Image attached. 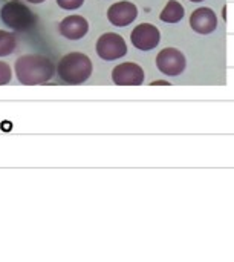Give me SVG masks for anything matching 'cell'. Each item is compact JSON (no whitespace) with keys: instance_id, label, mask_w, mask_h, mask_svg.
<instances>
[{"instance_id":"obj_1","label":"cell","mask_w":234,"mask_h":262,"mask_svg":"<svg viewBox=\"0 0 234 262\" xmlns=\"http://www.w3.org/2000/svg\"><path fill=\"white\" fill-rule=\"evenodd\" d=\"M57 66L41 54H25L15 60L14 72L20 84L38 86L51 81Z\"/></svg>"},{"instance_id":"obj_2","label":"cell","mask_w":234,"mask_h":262,"mask_svg":"<svg viewBox=\"0 0 234 262\" xmlns=\"http://www.w3.org/2000/svg\"><path fill=\"white\" fill-rule=\"evenodd\" d=\"M93 72L92 60L83 52H69L63 55L57 64L58 78L71 86L86 83Z\"/></svg>"},{"instance_id":"obj_3","label":"cell","mask_w":234,"mask_h":262,"mask_svg":"<svg viewBox=\"0 0 234 262\" xmlns=\"http://www.w3.org/2000/svg\"><path fill=\"white\" fill-rule=\"evenodd\" d=\"M0 18L9 29L28 31L35 23V15L32 11L20 2H8L0 9Z\"/></svg>"},{"instance_id":"obj_4","label":"cell","mask_w":234,"mask_h":262,"mask_svg":"<svg viewBox=\"0 0 234 262\" xmlns=\"http://www.w3.org/2000/svg\"><path fill=\"white\" fill-rule=\"evenodd\" d=\"M95 49L101 60L113 61L127 54V43L116 32H104L98 37Z\"/></svg>"},{"instance_id":"obj_5","label":"cell","mask_w":234,"mask_h":262,"mask_svg":"<svg viewBox=\"0 0 234 262\" xmlns=\"http://www.w3.org/2000/svg\"><path fill=\"white\" fill-rule=\"evenodd\" d=\"M156 68L167 77H178L187 68V58L178 48H164L156 55Z\"/></svg>"},{"instance_id":"obj_6","label":"cell","mask_w":234,"mask_h":262,"mask_svg":"<svg viewBox=\"0 0 234 262\" xmlns=\"http://www.w3.org/2000/svg\"><path fill=\"white\" fill-rule=\"evenodd\" d=\"M132 46L139 51H152L155 49L161 41V32L159 29L152 23H139L135 26V29L130 34Z\"/></svg>"},{"instance_id":"obj_7","label":"cell","mask_w":234,"mask_h":262,"mask_svg":"<svg viewBox=\"0 0 234 262\" xmlns=\"http://www.w3.org/2000/svg\"><path fill=\"white\" fill-rule=\"evenodd\" d=\"M144 78V69L133 61H124L112 69V81L116 86H141Z\"/></svg>"},{"instance_id":"obj_8","label":"cell","mask_w":234,"mask_h":262,"mask_svg":"<svg viewBox=\"0 0 234 262\" xmlns=\"http://www.w3.org/2000/svg\"><path fill=\"white\" fill-rule=\"evenodd\" d=\"M138 17V8L135 3L121 0L112 3L107 9V20L116 28H126L132 25Z\"/></svg>"},{"instance_id":"obj_9","label":"cell","mask_w":234,"mask_h":262,"mask_svg":"<svg viewBox=\"0 0 234 262\" xmlns=\"http://www.w3.org/2000/svg\"><path fill=\"white\" fill-rule=\"evenodd\" d=\"M190 26L196 34L208 35L218 29V15L208 6H201L195 9L190 15Z\"/></svg>"},{"instance_id":"obj_10","label":"cell","mask_w":234,"mask_h":262,"mask_svg":"<svg viewBox=\"0 0 234 262\" xmlns=\"http://www.w3.org/2000/svg\"><path fill=\"white\" fill-rule=\"evenodd\" d=\"M58 32L71 41L81 40L89 32V21L83 15H67L58 25Z\"/></svg>"},{"instance_id":"obj_11","label":"cell","mask_w":234,"mask_h":262,"mask_svg":"<svg viewBox=\"0 0 234 262\" xmlns=\"http://www.w3.org/2000/svg\"><path fill=\"white\" fill-rule=\"evenodd\" d=\"M185 15V9L184 6L178 2V0H169L166 3V6L162 8L161 14H159V18L164 21V23H179Z\"/></svg>"},{"instance_id":"obj_12","label":"cell","mask_w":234,"mask_h":262,"mask_svg":"<svg viewBox=\"0 0 234 262\" xmlns=\"http://www.w3.org/2000/svg\"><path fill=\"white\" fill-rule=\"evenodd\" d=\"M15 46H17L15 35L9 31L0 29V57L11 55L14 52Z\"/></svg>"},{"instance_id":"obj_13","label":"cell","mask_w":234,"mask_h":262,"mask_svg":"<svg viewBox=\"0 0 234 262\" xmlns=\"http://www.w3.org/2000/svg\"><path fill=\"white\" fill-rule=\"evenodd\" d=\"M12 80V71H11V66L6 63V61H2L0 60V86H5V84H9Z\"/></svg>"},{"instance_id":"obj_14","label":"cell","mask_w":234,"mask_h":262,"mask_svg":"<svg viewBox=\"0 0 234 262\" xmlns=\"http://www.w3.org/2000/svg\"><path fill=\"white\" fill-rule=\"evenodd\" d=\"M57 5L64 11H75L83 6L84 0H55Z\"/></svg>"},{"instance_id":"obj_15","label":"cell","mask_w":234,"mask_h":262,"mask_svg":"<svg viewBox=\"0 0 234 262\" xmlns=\"http://www.w3.org/2000/svg\"><path fill=\"white\" fill-rule=\"evenodd\" d=\"M23 2L32 3V5H40V3H43V2H46V0H23Z\"/></svg>"},{"instance_id":"obj_16","label":"cell","mask_w":234,"mask_h":262,"mask_svg":"<svg viewBox=\"0 0 234 262\" xmlns=\"http://www.w3.org/2000/svg\"><path fill=\"white\" fill-rule=\"evenodd\" d=\"M190 2H193V3H201V2H205V0H190Z\"/></svg>"}]
</instances>
